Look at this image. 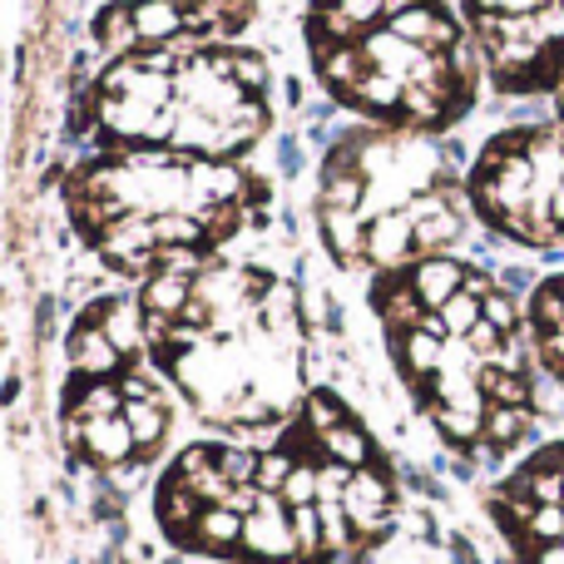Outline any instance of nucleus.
<instances>
[{
  "mask_svg": "<svg viewBox=\"0 0 564 564\" xmlns=\"http://www.w3.org/2000/svg\"><path fill=\"white\" fill-rule=\"evenodd\" d=\"M490 516L520 564H564V441L540 446L500 480Z\"/></svg>",
  "mask_w": 564,
  "mask_h": 564,
  "instance_id": "nucleus-11",
  "label": "nucleus"
},
{
  "mask_svg": "<svg viewBox=\"0 0 564 564\" xmlns=\"http://www.w3.org/2000/svg\"><path fill=\"white\" fill-rule=\"evenodd\" d=\"M248 208V178L234 159L124 149L69 178V214L119 268H178L234 238Z\"/></svg>",
  "mask_w": 564,
  "mask_h": 564,
  "instance_id": "nucleus-6",
  "label": "nucleus"
},
{
  "mask_svg": "<svg viewBox=\"0 0 564 564\" xmlns=\"http://www.w3.org/2000/svg\"><path fill=\"white\" fill-rule=\"evenodd\" d=\"M164 520L214 555L332 564L387 535L397 486L367 426L312 391L273 451H188L164 486Z\"/></svg>",
  "mask_w": 564,
  "mask_h": 564,
  "instance_id": "nucleus-1",
  "label": "nucleus"
},
{
  "mask_svg": "<svg viewBox=\"0 0 564 564\" xmlns=\"http://www.w3.org/2000/svg\"><path fill=\"white\" fill-rule=\"evenodd\" d=\"M525 322H530L535 361L564 387V273H550L535 282V292L525 302Z\"/></svg>",
  "mask_w": 564,
  "mask_h": 564,
  "instance_id": "nucleus-13",
  "label": "nucleus"
},
{
  "mask_svg": "<svg viewBox=\"0 0 564 564\" xmlns=\"http://www.w3.org/2000/svg\"><path fill=\"white\" fill-rule=\"evenodd\" d=\"M555 124H560V129H564V85H560V89H555Z\"/></svg>",
  "mask_w": 564,
  "mask_h": 564,
  "instance_id": "nucleus-14",
  "label": "nucleus"
},
{
  "mask_svg": "<svg viewBox=\"0 0 564 564\" xmlns=\"http://www.w3.org/2000/svg\"><path fill=\"white\" fill-rule=\"evenodd\" d=\"M322 243L351 273H401L466 238L470 204L456 164L431 134L361 129L322 164Z\"/></svg>",
  "mask_w": 564,
  "mask_h": 564,
  "instance_id": "nucleus-5",
  "label": "nucleus"
},
{
  "mask_svg": "<svg viewBox=\"0 0 564 564\" xmlns=\"http://www.w3.org/2000/svg\"><path fill=\"white\" fill-rule=\"evenodd\" d=\"M377 312L401 381L431 426L476 460L535 431V347L516 292L441 253L377 278Z\"/></svg>",
  "mask_w": 564,
  "mask_h": 564,
  "instance_id": "nucleus-2",
  "label": "nucleus"
},
{
  "mask_svg": "<svg viewBox=\"0 0 564 564\" xmlns=\"http://www.w3.org/2000/svg\"><path fill=\"white\" fill-rule=\"evenodd\" d=\"M466 204L496 238L530 253H564V129L510 124L480 144Z\"/></svg>",
  "mask_w": 564,
  "mask_h": 564,
  "instance_id": "nucleus-8",
  "label": "nucleus"
},
{
  "mask_svg": "<svg viewBox=\"0 0 564 564\" xmlns=\"http://www.w3.org/2000/svg\"><path fill=\"white\" fill-rule=\"evenodd\" d=\"M248 6L253 0H119L105 15V40L124 50L218 40L243 25Z\"/></svg>",
  "mask_w": 564,
  "mask_h": 564,
  "instance_id": "nucleus-12",
  "label": "nucleus"
},
{
  "mask_svg": "<svg viewBox=\"0 0 564 564\" xmlns=\"http://www.w3.org/2000/svg\"><path fill=\"white\" fill-rule=\"evenodd\" d=\"M470 45L510 99L564 85V0H466Z\"/></svg>",
  "mask_w": 564,
  "mask_h": 564,
  "instance_id": "nucleus-9",
  "label": "nucleus"
},
{
  "mask_svg": "<svg viewBox=\"0 0 564 564\" xmlns=\"http://www.w3.org/2000/svg\"><path fill=\"white\" fill-rule=\"evenodd\" d=\"M307 45L332 99L377 129L436 134L480 99V55L441 0H317Z\"/></svg>",
  "mask_w": 564,
  "mask_h": 564,
  "instance_id": "nucleus-4",
  "label": "nucleus"
},
{
  "mask_svg": "<svg viewBox=\"0 0 564 564\" xmlns=\"http://www.w3.org/2000/svg\"><path fill=\"white\" fill-rule=\"evenodd\" d=\"M144 332L184 397L224 426H268L302 391L292 282L248 263H178L144 292Z\"/></svg>",
  "mask_w": 564,
  "mask_h": 564,
  "instance_id": "nucleus-3",
  "label": "nucleus"
},
{
  "mask_svg": "<svg viewBox=\"0 0 564 564\" xmlns=\"http://www.w3.org/2000/svg\"><path fill=\"white\" fill-rule=\"evenodd\" d=\"M99 119L129 149L228 159L273 119L258 55L214 40L124 50L99 79Z\"/></svg>",
  "mask_w": 564,
  "mask_h": 564,
  "instance_id": "nucleus-7",
  "label": "nucleus"
},
{
  "mask_svg": "<svg viewBox=\"0 0 564 564\" xmlns=\"http://www.w3.org/2000/svg\"><path fill=\"white\" fill-rule=\"evenodd\" d=\"M69 441L105 466L139 460L164 441L169 406L149 377L124 367H99L69 391Z\"/></svg>",
  "mask_w": 564,
  "mask_h": 564,
  "instance_id": "nucleus-10",
  "label": "nucleus"
}]
</instances>
